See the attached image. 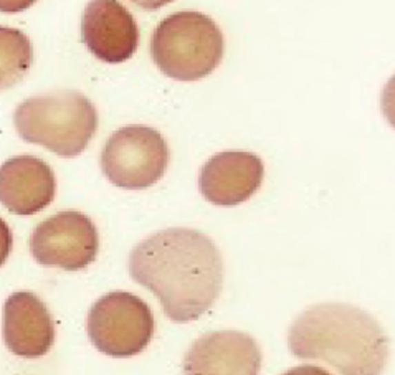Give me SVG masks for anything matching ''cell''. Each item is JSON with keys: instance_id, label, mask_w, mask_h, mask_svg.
Returning a JSON list of instances; mask_svg holds the SVG:
<instances>
[{"instance_id": "11", "label": "cell", "mask_w": 395, "mask_h": 375, "mask_svg": "<svg viewBox=\"0 0 395 375\" xmlns=\"http://www.w3.org/2000/svg\"><path fill=\"white\" fill-rule=\"evenodd\" d=\"M2 334L12 354L37 359L53 347L55 324L39 296L30 291H19L8 296L3 304Z\"/></svg>"}, {"instance_id": "5", "label": "cell", "mask_w": 395, "mask_h": 375, "mask_svg": "<svg viewBox=\"0 0 395 375\" xmlns=\"http://www.w3.org/2000/svg\"><path fill=\"white\" fill-rule=\"evenodd\" d=\"M88 336L94 347L106 356H137L154 336L151 307L126 291L101 296L90 310Z\"/></svg>"}, {"instance_id": "17", "label": "cell", "mask_w": 395, "mask_h": 375, "mask_svg": "<svg viewBox=\"0 0 395 375\" xmlns=\"http://www.w3.org/2000/svg\"><path fill=\"white\" fill-rule=\"evenodd\" d=\"M283 375H331V374L321 367H316V365H299V367L291 369Z\"/></svg>"}, {"instance_id": "13", "label": "cell", "mask_w": 395, "mask_h": 375, "mask_svg": "<svg viewBox=\"0 0 395 375\" xmlns=\"http://www.w3.org/2000/svg\"><path fill=\"white\" fill-rule=\"evenodd\" d=\"M33 63L32 41L17 28L0 27V90L23 80Z\"/></svg>"}, {"instance_id": "2", "label": "cell", "mask_w": 395, "mask_h": 375, "mask_svg": "<svg viewBox=\"0 0 395 375\" xmlns=\"http://www.w3.org/2000/svg\"><path fill=\"white\" fill-rule=\"evenodd\" d=\"M293 356L323 361L341 375H381L389 359V341L371 314L343 303L310 307L291 324Z\"/></svg>"}, {"instance_id": "3", "label": "cell", "mask_w": 395, "mask_h": 375, "mask_svg": "<svg viewBox=\"0 0 395 375\" xmlns=\"http://www.w3.org/2000/svg\"><path fill=\"white\" fill-rule=\"evenodd\" d=\"M15 129L23 141L43 145L61 157H77L98 128L94 104L78 91L35 96L17 106Z\"/></svg>"}, {"instance_id": "14", "label": "cell", "mask_w": 395, "mask_h": 375, "mask_svg": "<svg viewBox=\"0 0 395 375\" xmlns=\"http://www.w3.org/2000/svg\"><path fill=\"white\" fill-rule=\"evenodd\" d=\"M382 112L387 118L390 126L395 128V77L390 78L382 91Z\"/></svg>"}, {"instance_id": "18", "label": "cell", "mask_w": 395, "mask_h": 375, "mask_svg": "<svg viewBox=\"0 0 395 375\" xmlns=\"http://www.w3.org/2000/svg\"><path fill=\"white\" fill-rule=\"evenodd\" d=\"M130 2L136 3L141 8H145V10H157V8L168 6V3L174 2V0H130Z\"/></svg>"}, {"instance_id": "8", "label": "cell", "mask_w": 395, "mask_h": 375, "mask_svg": "<svg viewBox=\"0 0 395 375\" xmlns=\"http://www.w3.org/2000/svg\"><path fill=\"white\" fill-rule=\"evenodd\" d=\"M81 40L98 60L123 63L139 47V28L118 0H91L83 14Z\"/></svg>"}, {"instance_id": "1", "label": "cell", "mask_w": 395, "mask_h": 375, "mask_svg": "<svg viewBox=\"0 0 395 375\" xmlns=\"http://www.w3.org/2000/svg\"><path fill=\"white\" fill-rule=\"evenodd\" d=\"M130 273L157 296L174 323H192L205 314L223 283L219 248L192 228H168L141 241L130 255Z\"/></svg>"}, {"instance_id": "7", "label": "cell", "mask_w": 395, "mask_h": 375, "mask_svg": "<svg viewBox=\"0 0 395 375\" xmlns=\"http://www.w3.org/2000/svg\"><path fill=\"white\" fill-rule=\"evenodd\" d=\"M98 230L90 216L77 210L43 220L32 233L30 252L37 263L66 272H80L97 260Z\"/></svg>"}, {"instance_id": "15", "label": "cell", "mask_w": 395, "mask_h": 375, "mask_svg": "<svg viewBox=\"0 0 395 375\" xmlns=\"http://www.w3.org/2000/svg\"><path fill=\"white\" fill-rule=\"evenodd\" d=\"M12 243H14V239H12L10 228L0 219V266L6 263L8 255H10Z\"/></svg>"}, {"instance_id": "9", "label": "cell", "mask_w": 395, "mask_h": 375, "mask_svg": "<svg viewBox=\"0 0 395 375\" xmlns=\"http://www.w3.org/2000/svg\"><path fill=\"white\" fill-rule=\"evenodd\" d=\"M261 352L252 336L219 331L199 337L184 357V375H259Z\"/></svg>"}, {"instance_id": "4", "label": "cell", "mask_w": 395, "mask_h": 375, "mask_svg": "<svg viewBox=\"0 0 395 375\" xmlns=\"http://www.w3.org/2000/svg\"><path fill=\"white\" fill-rule=\"evenodd\" d=\"M219 25L201 12H177L165 17L152 33L151 55L165 77L197 81L209 77L223 58Z\"/></svg>"}, {"instance_id": "12", "label": "cell", "mask_w": 395, "mask_h": 375, "mask_svg": "<svg viewBox=\"0 0 395 375\" xmlns=\"http://www.w3.org/2000/svg\"><path fill=\"white\" fill-rule=\"evenodd\" d=\"M55 194L53 169L39 157L17 156L0 165V203L12 214H39L53 202Z\"/></svg>"}, {"instance_id": "16", "label": "cell", "mask_w": 395, "mask_h": 375, "mask_svg": "<svg viewBox=\"0 0 395 375\" xmlns=\"http://www.w3.org/2000/svg\"><path fill=\"white\" fill-rule=\"evenodd\" d=\"M37 0H0V12L3 14H17L27 10Z\"/></svg>"}, {"instance_id": "10", "label": "cell", "mask_w": 395, "mask_h": 375, "mask_svg": "<svg viewBox=\"0 0 395 375\" xmlns=\"http://www.w3.org/2000/svg\"><path fill=\"white\" fill-rule=\"evenodd\" d=\"M263 176L265 165L256 154L225 151L215 154L203 165L199 189L214 205H239L259 192Z\"/></svg>"}, {"instance_id": "6", "label": "cell", "mask_w": 395, "mask_h": 375, "mask_svg": "<svg viewBox=\"0 0 395 375\" xmlns=\"http://www.w3.org/2000/svg\"><path fill=\"white\" fill-rule=\"evenodd\" d=\"M169 164V148L156 129L126 126L113 132L101 152L108 181L126 190H143L161 181Z\"/></svg>"}]
</instances>
